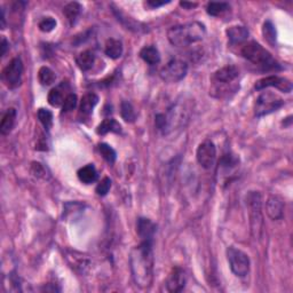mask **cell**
<instances>
[{
	"instance_id": "18",
	"label": "cell",
	"mask_w": 293,
	"mask_h": 293,
	"mask_svg": "<svg viewBox=\"0 0 293 293\" xmlns=\"http://www.w3.org/2000/svg\"><path fill=\"white\" fill-rule=\"evenodd\" d=\"M78 176V179H79L80 182H83L85 184H91V183H94L96 180H98V171L94 168V165L92 164H88L86 166H84V168L79 169L77 173Z\"/></svg>"
},
{
	"instance_id": "3",
	"label": "cell",
	"mask_w": 293,
	"mask_h": 293,
	"mask_svg": "<svg viewBox=\"0 0 293 293\" xmlns=\"http://www.w3.org/2000/svg\"><path fill=\"white\" fill-rule=\"evenodd\" d=\"M240 54L245 60L253 63L254 65H258L263 71L281 69L280 63L272 57V54L254 40L244 44L240 48Z\"/></svg>"
},
{
	"instance_id": "21",
	"label": "cell",
	"mask_w": 293,
	"mask_h": 293,
	"mask_svg": "<svg viewBox=\"0 0 293 293\" xmlns=\"http://www.w3.org/2000/svg\"><path fill=\"white\" fill-rule=\"evenodd\" d=\"M94 62H95V54L90 50L81 52L76 59L77 65L79 66L81 71H88V70L93 66V64H94Z\"/></svg>"
},
{
	"instance_id": "39",
	"label": "cell",
	"mask_w": 293,
	"mask_h": 293,
	"mask_svg": "<svg viewBox=\"0 0 293 293\" xmlns=\"http://www.w3.org/2000/svg\"><path fill=\"white\" fill-rule=\"evenodd\" d=\"M6 28V18H5V9L1 8V29Z\"/></svg>"
},
{
	"instance_id": "4",
	"label": "cell",
	"mask_w": 293,
	"mask_h": 293,
	"mask_svg": "<svg viewBox=\"0 0 293 293\" xmlns=\"http://www.w3.org/2000/svg\"><path fill=\"white\" fill-rule=\"evenodd\" d=\"M262 199L260 192L250 191L246 195V206L250 214L251 232L254 237L260 238L263 228V217H262Z\"/></svg>"
},
{
	"instance_id": "8",
	"label": "cell",
	"mask_w": 293,
	"mask_h": 293,
	"mask_svg": "<svg viewBox=\"0 0 293 293\" xmlns=\"http://www.w3.org/2000/svg\"><path fill=\"white\" fill-rule=\"evenodd\" d=\"M188 72V65L187 63L177 60V59H173L165 66H163L159 76L166 83H179L187 76Z\"/></svg>"
},
{
	"instance_id": "6",
	"label": "cell",
	"mask_w": 293,
	"mask_h": 293,
	"mask_svg": "<svg viewBox=\"0 0 293 293\" xmlns=\"http://www.w3.org/2000/svg\"><path fill=\"white\" fill-rule=\"evenodd\" d=\"M226 253H227V259L232 272L237 277H245L250 273L251 262L246 253L234 246L228 247Z\"/></svg>"
},
{
	"instance_id": "30",
	"label": "cell",
	"mask_w": 293,
	"mask_h": 293,
	"mask_svg": "<svg viewBox=\"0 0 293 293\" xmlns=\"http://www.w3.org/2000/svg\"><path fill=\"white\" fill-rule=\"evenodd\" d=\"M37 116H38V119L44 126V128L47 129V131H50L52 125H53V114H52L50 110L42 108L38 110Z\"/></svg>"
},
{
	"instance_id": "13",
	"label": "cell",
	"mask_w": 293,
	"mask_h": 293,
	"mask_svg": "<svg viewBox=\"0 0 293 293\" xmlns=\"http://www.w3.org/2000/svg\"><path fill=\"white\" fill-rule=\"evenodd\" d=\"M136 233L141 242H154L156 233V225L147 218H140L136 222Z\"/></svg>"
},
{
	"instance_id": "29",
	"label": "cell",
	"mask_w": 293,
	"mask_h": 293,
	"mask_svg": "<svg viewBox=\"0 0 293 293\" xmlns=\"http://www.w3.org/2000/svg\"><path fill=\"white\" fill-rule=\"evenodd\" d=\"M262 35L265 37L267 42L272 44V45H274V44L276 43V29L270 21H267L263 23Z\"/></svg>"
},
{
	"instance_id": "1",
	"label": "cell",
	"mask_w": 293,
	"mask_h": 293,
	"mask_svg": "<svg viewBox=\"0 0 293 293\" xmlns=\"http://www.w3.org/2000/svg\"><path fill=\"white\" fill-rule=\"evenodd\" d=\"M154 242H141L129 255L133 281L140 289H149L154 281Z\"/></svg>"
},
{
	"instance_id": "26",
	"label": "cell",
	"mask_w": 293,
	"mask_h": 293,
	"mask_svg": "<svg viewBox=\"0 0 293 293\" xmlns=\"http://www.w3.org/2000/svg\"><path fill=\"white\" fill-rule=\"evenodd\" d=\"M61 87L62 86L55 87L50 93H48L47 100H48V103H50L52 107L63 106V102H64L65 99H64V94H63Z\"/></svg>"
},
{
	"instance_id": "23",
	"label": "cell",
	"mask_w": 293,
	"mask_h": 293,
	"mask_svg": "<svg viewBox=\"0 0 293 293\" xmlns=\"http://www.w3.org/2000/svg\"><path fill=\"white\" fill-rule=\"evenodd\" d=\"M81 9H83V7H81L79 2L72 1V2L66 3L64 6V8H63V14H64L66 18H68L69 23L72 25L76 22L78 16L80 15Z\"/></svg>"
},
{
	"instance_id": "36",
	"label": "cell",
	"mask_w": 293,
	"mask_h": 293,
	"mask_svg": "<svg viewBox=\"0 0 293 293\" xmlns=\"http://www.w3.org/2000/svg\"><path fill=\"white\" fill-rule=\"evenodd\" d=\"M171 1H155V0H149V1L147 2V5L151 7V8H157V7H161V6H164V5H168Z\"/></svg>"
},
{
	"instance_id": "32",
	"label": "cell",
	"mask_w": 293,
	"mask_h": 293,
	"mask_svg": "<svg viewBox=\"0 0 293 293\" xmlns=\"http://www.w3.org/2000/svg\"><path fill=\"white\" fill-rule=\"evenodd\" d=\"M38 27L43 32H51L54 30L55 27H57V21H55V18L51 16L44 17L43 20L39 22Z\"/></svg>"
},
{
	"instance_id": "16",
	"label": "cell",
	"mask_w": 293,
	"mask_h": 293,
	"mask_svg": "<svg viewBox=\"0 0 293 293\" xmlns=\"http://www.w3.org/2000/svg\"><path fill=\"white\" fill-rule=\"evenodd\" d=\"M16 121V110L14 108L7 109V111L3 114L1 123H0V133L2 135L9 134L13 131L14 126Z\"/></svg>"
},
{
	"instance_id": "25",
	"label": "cell",
	"mask_w": 293,
	"mask_h": 293,
	"mask_svg": "<svg viewBox=\"0 0 293 293\" xmlns=\"http://www.w3.org/2000/svg\"><path fill=\"white\" fill-rule=\"evenodd\" d=\"M38 79L44 86H50L57 79V76H55L53 70L48 68V66H42L38 71Z\"/></svg>"
},
{
	"instance_id": "20",
	"label": "cell",
	"mask_w": 293,
	"mask_h": 293,
	"mask_svg": "<svg viewBox=\"0 0 293 293\" xmlns=\"http://www.w3.org/2000/svg\"><path fill=\"white\" fill-rule=\"evenodd\" d=\"M105 52L110 59L117 60V59H119L121 55H123V44H121L119 40L110 38L107 40Z\"/></svg>"
},
{
	"instance_id": "14",
	"label": "cell",
	"mask_w": 293,
	"mask_h": 293,
	"mask_svg": "<svg viewBox=\"0 0 293 293\" xmlns=\"http://www.w3.org/2000/svg\"><path fill=\"white\" fill-rule=\"evenodd\" d=\"M266 212L272 220H280L284 214V202L280 196H269L266 202Z\"/></svg>"
},
{
	"instance_id": "28",
	"label": "cell",
	"mask_w": 293,
	"mask_h": 293,
	"mask_svg": "<svg viewBox=\"0 0 293 293\" xmlns=\"http://www.w3.org/2000/svg\"><path fill=\"white\" fill-rule=\"evenodd\" d=\"M99 151H100V154H101L102 157L105 158L106 161L109 163V164H114V163L116 162L117 154H116V151H115L114 148L110 147L109 144L101 143L99 146Z\"/></svg>"
},
{
	"instance_id": "17",
	"label": "cell",
	"mask_w": 293,
	"mask_h": 293,
	"mask_svg": "<svg viewBox=\"0 0 293 293\" xmlns=\"http://www.w3.org/2000/svg\"><path fill=\"white\" fill-rule=\"evenodd\" d=\"M99 102V96L95 94V93H87L83 96L80 101V114L85 115V116H90L93 113V109L95 108V106L98 105Z\"/></svg>"
},
{
	"instance_id": "2",
	"label": "cell",
	"mask_w": 293,
	"mask_h": 293,
	"mask_svg": "<svg viewBox=\"0 0 293 293\" xmlns=\"http://www.w3.org/2000/svg\"><path fill=\"white\" fill-rule=\"evenodd\" d=\"M206 35L205 25L201 22L176 25L169 29L168 39L176 47H185L204 39Z\"/></svg>"
},
{
	"instance_id": "7",
	"label": "cell",
	"mask_w": 293,
	"mask_h": 293,
	"mask_svg": "<svg viewBox=\"0 0 293 293\" xmlns=\"http://www.w3.org/2000/svg\"><path fill=\"white\" fill-rule=\"evenodd\" d=\"M23 76V63L20 58H14L2 70L1 78L3 84L10 90H15L22 84Z\"/></svg>"
},
{
	"instance_id": "37",
	"label": "cell",
	"mask_w": 293,
	"mask_h": 293,
	"mask_svg": "<svg viewBox=\"0 0 293 293\" xmlns=\"http://www.w3.org/2000/svg\"><path fill=\"white\" fill-rule=\"evenodd\" d=\"M8 46H9V44H8V42H7V39L2 37V39H1V57H5L6 53H7V50H8Z\"/></svg>"
},
{
	"instance_id": "24",
	"label": "cell",
	"mask_w": 293,
	"mask_h": 293,
	"mask_svg": "<svg viewBox=\"0 0 293 293\" xmlns=\"http://www.w3.org/2000/svg\"><path fill=\"white\" fill-rule=\"evenodd\" d=\"M120 115L121 118L127 123H134L136 119V113L134 107L132 106L131 102L123 101L120 105Z\"/></svg>"
},
{
	"instance_id": "5",
	"label": "cell",
	"mask_w": 293,
	"mask_h": 293,
	"mask_svg": "<svg viewBox=\"0 0 293 293\" xmlns=\"http://www.w3.org/2000/svg\"><path fill=\"white\" fill-rule=\"evenodd\" d=\"M284 106V100L273 92H263L258 96L254 105L255 117H263L275 113Z\"/></svg>"
},
{
	"instance_id": "33",
	"label": "cell",
	"mask_w": 293,
	"mask_h": 293,
	"mask_svg": "<svg viewBox=\"0 0 293 293\" xmlns=\"http://www.w3.org/2000/svg\"><path fill=\"white\" fill-rule=\"evenodd\" d=\"M110 188H111V180L109 179V177H103V179L99 182V184L96 185L95 191L99 196L103 197V196H106L107 194H108Z\"/></svg>"
},
{
	"instance_id": "27",
	"label": "cell",
	"mask_w": 293,
	"mask_h": 293,
	"mask_svg": "<svg viewBox=\"0 0 293 293\" xmlns=\"http://www.w3.org/2000/svg\"><path fill=\"white\" fill-rule=\"evenodd\" d=\"M229 3L228 2H209L206 6V12L211 16H219L222 13H225L226 10L229 9Z\"/></svg>"
},
{
	"instance_id": "22",
	"label": "cell",
	"mask_w": 293,
	"mask_h": 293,
	"mask_svg": "<svg viewBox=\"0 0 293 293\" xmlns=\"http://www.w3.org/2000/svg\"><path fill=\"white\" fill-rule=\"evenodd\" d=\"M120 124L118 123L116 119H114V118H107V119L103 120L102 123L98 126V128H96V133H98L99 135H105L109 132L120 133Z\"/></svg>"
},
{
	"instance_id": "15",
	"label": "cell",
	"mask_w": 293,
	"mask_h": 293,
	"mask_svg": "<svg viewBox=\"0 0 293 293\" xmlns=\"http://www.w3.org/2000/svg\"><path fill=\"white\" fill-rule=\"evenodd\" d=\"M226 33H227L228 40L232 45L244 43L248 38V35H250L247 29L245 27H240V25H235V27L228 28Z\"/></svg>"
},
{
	"instance_id": "11",
	"label": "cell",
	"mask_w": 293,
	"mask_h": 293,
	"mask_svg": "<svg viewBox=\"0 0 293 293\" xmlns=\"http://www.w3.org/2000/svg\"><path fill=\"white\" fill-rule=\"evenodd\" d=\"M238 76L239 71L235 65H226L214 72L212 80L214 86H220V85L232 84L233 81H235L238 78Z\"/></svg>"
},
{
	"instance_id": "31",
	"label": "cell",
	"mask_w": 293,
	"mask_h": 293,
	"mask_svg": "<svg viewBox=\"0 0 293 293\" xmlns=\"http://www.w3.org/2000/svg\"><path fill=\"white\" fill-rule=\"evenodd\" d=\"M238 163H239V159L235 157V156L232 154H226L222 156L221 161L219 162V165L225 170H233L234 168H236V166L238 165Z\"/></svg>"
},
{
	"instance_id": "38",
	"label": "cell",
	"mask_w": 293,
	"mask_h": 293,
	"mask_svg": "<svg viewBox=\"0 0 293 293\" xmlns=\"http://www.w3.org/2000/svg\"><path fill=\"white\" fill-rule=\"evenodd\" d=\"M180 6L183 7V8H187V9H192V8H195V7H197V3H196V2L181 1L180 2Z\"/></svg>"
},
{
	"instance_id": "12",
	"label": "cell",
	"mask_w": 293,
	"mask_h": 293,
	"mask_svg": "<svg viewBox=\"0 0 293 293\" xmlns=\"http://www.w3.org/2000/svg\"><path fill=\"white\" fill-rule=\"evenodd\" d=\"M185 283H187V276H185L184 270L176 267L171 272L168 281H166V290L174 293L181 292L184 289Z\"/></svg>"
},
{
	"instance_id": "10",
	"label": "cell",
	"mask_w": 293,
	"mask_h": 293,
	"mask_svg": "<svg viewBox=\"0 0 293 293\" xmlns=\"http://www.w3.org/2000/svg\"><path fill=\"white\" fill-rule=\"evenodd\" d=\"M255 90L262 91L267 87H276L278 90L285 93H290L292 91V83L287 78L278 76H268L262 78L255 83Z\"/></svg>"
},
{
	"instance_id": "9",
	"label": "cell",
	"mask_w": 293,
	"mask_h": 293,
	"mask_svg": "<svg viewBox=\"0 0 293 293\" xmlns=\"http://www.w3.org/2000/svg\"><path fill=\"white\" fill-rule=\"evenodd\" d=\"M196 158H197L198 164L203 169L210 170L213 168L214 163L217 159V147L212 141L206 140L199 144L196 151Z\"/></svg>"
},
{
	"instance_id": "19",
	"label": "cell",
	"mask_w": 293,
	"mask_h": 293,
	"mask_svg": "<svg viewBox=\"0 0 293 293\" xmlns=\"http://www.w3.org/2000/svg\"><path fill=\"white\" fill-rule=\"evenodd\" d=\"M140 58L150 65L158 64L161 62V54L154 46H146L140 51Z\"/></svg>"
},
{
	"instance_id": "34",
	"label": "cell",
	"mask_w": 293,
	"mask_h": 293,
	"mask_svg": "<svg viewBox=\"0 0 293 293\" xmlns=\"http://www.w3.org/2000/svg\"><path fill=\"white\" fill-rule=\"evenodd\" d=\"M77 107V95L73 94V93H70L65 96L64 102H63L62 109L65 113H69V111H72Z\"/></svg>"
},
{
	"instance_id": "35",
	"label": "cell",
	"mask_w": 293,
	"mask_h": 293,
	"mask_svg": "<svg viewBox=\"0 0 293 293\" xmlns=\"http://www.w3.org/2000/svg\"><path fill=\"white\" fill-rule=\"evenodd\" d=\"M32 172L36 176L38 177H45V174H46V171L44 169V166L42 164H39V163H33Z\"/></svg>"
}]
</instances>
